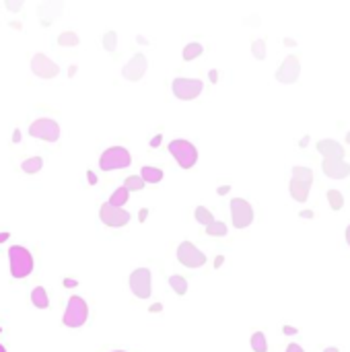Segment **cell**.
Masks as SVG:
<instances>
[{"label": "cell", "instance_id": "1", "mask_svg": "<svg viewBox=\"0 0 350 352\" xmlns=\"http://www.w3.org/2000/svg\"><path fill=\"white\" fill-rule=\"evenodd\" d=\"M9 264H11V276L15 280L27 278L33 272V256L23 245L9 247Z\"/></svg>", "mask_w": 350, "mask_h": 352}, {"label": "cell", "instance_id": "2", "mask_svg": "<svg viewBox=\"0 0 350 352\" xmlns=\"http://www.w3.org/2000/svg\"><path fill=\"white\" fill-rule=\"evenodd\" d=\"M87 319H89V305H87V301L83 297H79V295H72L68 299V305H66L64 317H62V323L66 327L76 329V327H83L87 323Z\"/></svg>", "mask_w": 350, "mask_h": 352}, {"label": "cell", "instance_id": "3", "mask_svg": "<svg viewBox=\"0 0 350 352\" xmlns=\"http://www.w3.org/2000/svg\"><path fill=\"white\" fill-rule=\"evenodd\" d=\"M169 152L173 154V159L178 161V165L182 169H192L198 161V148L190 142V140H184V138H175L167 144Z\"/></svg>", "mask_w": 350, "mask_h": 352}, {"label": "cell", "instance_id": "4", "mask_svg": "<svg viewBox=\"0 0 350 352\" xmlns=\"http://www.w3.org/2000/svg\"><path fill=\"white\" fill-rule=\"evenodd\" d=\"M313 184V171L309 167H293V180H290V196L297 202H305L309 198V190Z\"/></svg>", "mask_w": 350, "mask_h": 352}, {"label": "cell", "instance_id": "5", "mask_svg": "<svg viewBox=\"0 0 350 352\" xmlns=\"http://www.w3.org/2000/svg\"><path fill=\"white\" fill-rule=\"evenodd\" d=\"M132 165V157L128 148L124 146H109L101 152L99 157V167L101 171H115V169H126Z\"/></svg>", "mask_w": 350, "mask_h": 352}, {"label": "cell", "instance_id": "6", "mask_svg": "<svg viewBox=\"0 0 350 352\" xmlns=\"http://www.w3.org/2000/svg\"><path fill=\"white\" fill-rule=\"evenodd\" d=\"M204 89V83L200 79H186V76H178L171 83V91L173 95L182 99V101H192L196 99Z\"/></svg>", "mask_w": 350, "mask_h": 352}, {"label": "cell", "instance_id": "7", "mask_svg": "<svg viewBox=\"0 0 350 352\" xmlns=\"http://www.w3.org/2000/svg\"><path fill=\"white\" fill-rule=\"evenodd\" d=\"M231 221L235 229H247L254 223V208L243 198H231Z\"/></svg>", "mask_w": 350, "mask_h": 352}, {"label": "cell", "instance_id": "8", "mask_svg": "<svg viewBox=\"0 0 350 352\" xmlns=\"http://www.w3.org/2000/svg\"><path fill=\"white\" fill-rule=\"evenodd\" d=\"M130 290L136 299H148L152 295V274L148 268H136L130 274Z\"/></svg>", "mask_w": 350, "mask_h": 352}, {"label": "cell", "instance_id": "9", "mask_svg": "<svg viewBox=\"0 0 350 352\" xmlns=\"http://www.w3.org/2000/svg\"><path fill=\"white\" fill-rule=\"evenodd\" d=\"M29 136L46 140V142H56L60 138V126H58V122H54L50 118H40V120L31 122Z\"/></svg>", "mask_w": 350, "mask_h": 352}, {"label": "cell", "instance_id": "10", "mask_svg": "<svg viewBox=\"0 0 350 352\" xmlns=\"http://www.w3.org/2000/svg\"><path fill=\"white\" fill-rule=\"evenodd\" d=\"M178 260H180V264H184L190 270L202 268L206 264L204 251H200L192 241H182L180 243V247H178Z\"/></svg>", "mask_w": 350, "mask_h": 352}, {"label": "cell", "instance_id": "11", "mask_svg": "<svg viewBox=\"0 0 350 352\" xmlns=\"http://www.w3.org/2000/svg\"><path fill=\"white\" fill-rule=\"evenodd\" d=\"M99 219H101L103 225H107L111 229H120V227H126L130 223V212L124 210V208H118V206H113L109 202H105L99 208Z\"/></svg>", "mask_w": 350, "mask_h": 352}, {"label": "cell", "instance_id": "12", "mask_svg": "<svg viewBox=\"0 0 350 352\" xmlns=\"http://www.w3.org/2000/svg\"><path fill=\"white\" fill-rule=\"evenodd\" d=\"M299 74H301L299 58L297 56H286L282 60V64L278 66V70H276V81L282 83V85H293V83H297Z\"/></svg>", "mask_w": 350, "mask_h": 352}, {"label": "cell", "instance_id": "13", "mask_svg": "<svg viewBox=\"0 0 350 352\" xmlns=\"http://www.w3.org/2000/svg\"><path fill=\"white\" fill-rule=\"evenodd\" d=\"M146 70H148V60H146V56L144 54H134L130 60H128V64L122 68V76L126 79V81H132V83H136V81H140L144 74H146Z\"/></svg>", "mask_w": 350, "mask_h": 352}, {"label": "cell", "instance_id": "14", "mask_svg": "<svg viewBox=\"0 0 350 352\" xmlns=\"http://www.w3.org/2000/svg\"><path fill=\"white\" fill-rule=\"evenodd\" d=\"M31 70H33V74L35 76H40V79H54V76H58V72H60V66L54 62V60H50L48 56H44V54H35L33 58H31Z\"/></svg>", "mask_w": 350, "mask_h": 352}, {"label": "cell", "instance_id": "15", "mask_svg": "<svg viewBox=\"0 0 350 352\" xmlns=\"http://www.w3.org/2000/svg\"><path fill=\"white\" fill-rule=\"evenodd\" d=\"M321 169L332 180H346L350 175V165L344 159H323Z\"/></svg>", "mask_w": 350, "mask_h": 352}, {"label": "cell", "instance_id": "16", "mask_svg": "<svg viewBox=\"0 0 350 352\" xmlns=\"http://www.w3.org/2000/svg\"><path fill=\"white\" fill-rule=\"evenodd\" d=\"M317 152L323 154V159H344V148L340 142L332 140V138H323L315 144Z\"/></svg>", "mask_w": 350, "mask_h": 352}, {"label": "cell", "instance_id": "17", "mask_svg": "<svg viewBox=\"0 0 350 352\" xmlns=\"http://www.w3.org/2000/svg\"><path fill=\"white\" fill-rule=\"evenodd\" d=\"M140 178L144 180V184H159V182H163V169L152 167V165H144L140 171Z\"/></svg>", "mask_w": 350, "mask_h": 352}, {"label": "cell", "instance_id": "18", "mask_svg": "<svg viewBox=\"0 0 350 352\" xmlns=\"http://www.w3.org/2000/svg\"><path fill=\"white\" fill-rule=\"evenodd\" d=\"M31 303L37 307V309H48L50 307V297H48V290L44 286H35L31 290Z\"/></svg>", "mask_w": 350, "mask_h": 352}, {"label": "cell", "instance_id": "19", "mask_svg": "<svg viewBox=\"0 0 350 352\" xmlns=\"http://www.w3.org/2000/svg\"><path fill=\"white\" fill-rule=\"evenodd\" d=\"M56 7H58V3H48V5H42V7L37 9L42 25H52V23H54L56 13H52V9H56Z\"/></svg>", "mask_w": 350, "mask_h": 352}, {"label": "cell", "instance_id": "20", "mask_svg": "<svg viewBox=\"0 0 350 352\" xmlns=\"http://www.w3.org/2000/svg\"><path fill=\"white\" fill-rule=\"evenodd\" d=\"M169 286L173 288L175 295H180V297H184V295L188 292V280H186L184 276H180V274L169 276Z\"/></svg>", "mask_w": 350, "mask_h": 352}, {"label": "cell", "instance_id": "21", "mask_svg": "<svg viewBox=\"0 0 350 352\" xmlns=\"http://www.w3.org/2000/svg\"><path fill=\"white\" fill-rule=\"evenodd\" d=\"M249 344H251V350L254 352H268V340H266V334L264 331H254Z\"/></svg>", "mask_w": 350, "mask_h": 352}, {"label": "cell", "instance_id": "22", "mask_svg": "<svg viewBox=\"0 0 350 352\" xmlns=\"http://www.w3.org/2000/svg\"><path fill=\"white\" fill-rule=\"evenodd\" d=\"M202 52H204V48H202V44H198V42H192V44H188L186 48H184V60L186 62H192V60H196L198 56H202Z\"/></svg>", "mask_w": 350, "mask_h": 352}, {"label": "cell", "instance_id": "23", "mask_svg": "<svg viewBox=\"0 0 350 352\" xmlns=\"http://www.w3.org/2000/svg\"><path fill=\"white\" fill-rule=\"evenodd\" d=\"M144 186L146 184H144V180L140 178V175H128V178L124 180V188L128 192H140Z\"/></svg>", "mask_w": 350, "mask_h": 352}, {"label": "cell", "instance_id": "24", "mask_svg": "<svg viewBox=\"0 0 350 352\" xmlns=\"http://www.w3.org/2000/svg\"><path fill=\"white\" fill-rule=\"evenodd\" d=\"M44 167V159L42 157H31V159H25L23 161V165H21V169L25 171V173H37L40 169Z\"/></svg>", "mask_w": 350, "mask_h": 352}, {"label": "cell", "instance_id": "25", "mask_svg": "<svg viewBox=\"0 0 350 352\" xmlns=\"http://www.w3.org/2000/svg\"><path fill=\"white\" fill-rule=\"evenodd\" d=\"M128 196H130V192H128V190L122 186V188L113 190V194H111V198H109V204H113V206L122 208V206L128 202Z\"/></svg>", "mask_w": 350, "mask_h": 352}, {"label": "cell", "instance_id": "26", "mask_svg": "<svg viewBox=\"0 0 350 352\" xmlns=\"http://www.w3.org/2000/svg\"><path fill=\"white\" fill-rule=\"evenodd\" d=\"M194 217H196V221H198L200 225H204V227H208V225L215 223V217H212V212H210L206 206H198V208L194 210Z\"/></svg>", "mask_w": 350, "mask_h": 352}, {"label": "cell", "instance_id": "27", "mask_svg": "<svg viewBox=\"0 0 350 352\" xmlns=\"http://www.w3.org/2000/svg\"><path fill=\"white\" fill-rule=\"evenodd\" d=\"M229 231H227V225L223 221H215L212 225L206 227V235L208 237H225Z\"/></svg>", "mask_w": 350, "mask_h": 352}, {"label": "cell", "instance_id": "28", "mask_svg": "<svg viewBox=\"0 0 350 352\" xmlns=\"http://www.w3.org/2000/svg\"><path fill=\"white\" fill-rule=\"evenodd\" d=\"M327 202H329L332 210H342V206H344V196H342V192H338V190H327Z\"/></svg>", "mask_w": 350, "mask_h": 352}, {"label": "cell", "instance_id": "29", "mask_svg": "<svg viewBox=\"0 0 350 352\" xmlns=\"http://www.w3.org/2000/svg\"><path fill=\"white\" fill-rule=\"evenodd\" d=\"M79 35L74 33V31H64V33H60V37H58V44L60 46H64V48H72V46H79Z\"/></svg>", "mask_w": 350, "mask_h": 352}, {"label": "cell", "instance_id": "30", "mask_svg": "<svg viewBox=\"0 0 350 352\" xmlns=\"http://www.w3.org/2000/svg\"><path fill=\"white\" fill-rule=\"evenodd\" d=\"M251 54L256 60H264L266 58V40H256L251 44Z\"/></svg>", "mask_w": 350, "mask_h": 352}, {"label": "cell", "instance_id": "31", "mask_svg": "<svg viewBox=\"0 0 350 352\" xmlns=\"http://www.w3.org/2000/svg\"><path fill=\"white\" fill-rule=\"evenodd\" d=\"M115 46H118V33H115V31H107V33L103 35V48H105L107 52H113Z\"/></svg>", "mask_w": 350, "mask_h": 352}, {"label": "cell", "instance_id": "32", "mask_svg": "<svg viewBox=\"0 0 350 352\" xmlns=\"http://www.w3.org/2000/svg\"><path fill=\"white\" fill-rule=\"evenodd\" d=\"M5 7H7L9 11H13V13H17V11H21V9H23V3H11V0H7Z\"/></svg>", "mask_w": 350, "mask_h": 352}, {"label": "cell", "instance_id": "33", "mask_svg": "<svg viewBox=\"0 0 350 352\" xmlns=\"http://www.w3.org/2000/svg\"><path fill=\"white\" fill-rule=\"evenodd\" d=\"M286 352H305V350H303V346H299L297 342H290V344L286 346Z\"/></svg>", "mask_w": 350, "mask_h": 352}, {"label": "cell", "instance_id": "34", "mask_svg": "<svg viewBox=\"0 0 350 352\" xmlns=\"http://www.w3.org/2000/svg\"><path fill=\"white\" fill-rule=\"evenodd\" d=\"M282 331H284L286 336H295V334H297V327H293V325H284V327H282Z\"/></svg>", "mask_w": 350, "mask_h": 352}, {"label": "cell", "instance_id": "35", "mask_svg": "<svg viewBox=\"0 0 350 352\" xmlns=\"http://www.w3.org/2000/svg\"><path fill=\"white\" fill-rule=\"evenodd\" d=\"M87 178H89V184H91V186H95V184H97V175H95L93 171H89V173H87Z\"/></svg>", "mask_w": 350, "mask_h": 352}, {"label": "cell", "instance_id": "36", "mask_svg": "<svg viewBox=\"0 0 350 352\" xmlns=\"http://www.w3.org/2000/svg\"><path fill=\"white\" fill-rule=\"evenodd\" d=\"M146 217H148V208H142V210H140V214H138L140 223H144V221H146Z\"/></svg>", "mask_w": 350, "mask_h": 352}, {"label": "cell", "instance_id": "37", "mask_svg": "<svg viewBox=\"0 0 350 352\" xmlns=\"http://www.w3.org/2000/svg\"><path fill=\"white\" fill-rule=\"evenodd\" d=\"M208 76H210V81H212V83H219V72H217V70H210V72H208Z\"/></svg>", "mask_w": 350, "mask_h": 352}, {"label": "cell", "instance_id": "38", "mask_svg": "<svg viewBox=\"0 0 350 352\" xmlns=\"http://www.w3.org/2000/svg\"><path fill=\"white\" fill-rule=\"evenodd\" d=\"M161 138H163V136H161V134H157V136L150 140V146H159V144H161Z\"/></svg>", "mask_w": 350, "mask_h": 352}, {"label": "cell", "instance_id": "39", "mask_svg": "<svg viewBox=\"0 0 350 352\" xmlns=\"http://www.w3.org/2000/svg\"><path fill=\"white\" fill-rule=\"evenodd\" d=\"M74 284H76L74 278H66V280H64V286H66V288H70V286H74Z\"/></svg>", "mask_w": 350, "mask_h": 352}, {"label": "cell", "instance_id": "40", "mask_svg": "<svg viewBox=\"0 0 350 352\" xmlns=\"http://www.w3.org/2000/svg\"><path fill=\"white\" fill-rule=\"evenodd\" d=\"M161 309H163V305H161V303H154V305H150V311H152V313H159Z\"/></svg>", "mask_w": 350, "mask_h": 352}, {"label": "cell", "instance_id": "41", "mask_svg": "<svg viewBox=\"0 0 350 352\" xmlns=\"http://www.w3.org/2000/svg\"><path fill=\"white\" fill-rule=\"evenodd\" d=\"M299 214H301L303 219H311V217H313V212H311V210H303V212H299Z\"/></svg>", "mask_w": 350, "mask_h": 352}, {"label": "cell", "instance_id": "42", "mask_svg": "<svg viewBox=\"0 0 350 352\" xmlns=\"http://www.w3.org/2000/svg\"><path fill=\"white\" fill-rule=\"evenodd\" d=\"M323 352H340V348L338 346H327V348H323Z\"/></svg>", "mask_w": 350, "mask_h": 352}, {"label": "cell", "instance_id": "43", "mask_svg": "<svg viewBox=\"0 0 350 352\" xmlns=\"http://www.w3.org/2000/svg\"><path fill=\"white\" fill-rule=\"evenodd\" d=\"M219 194H221V196L229 194V186H223V188H219Z\"/></svg>", "mask_w": 350, "mask_h": 352}, {"label": "cell", "instance_id": "44", "mask_svg": "<svg viewBox=\"0 0 350 352\" xmlns=\"http://www.w3.org/2000/svg\"><path fill=\"white\" fill-rule=\"evenodd\" d=\"M223 260H225V258H223V256H219V258L215 260V268H221V264H223Z\"/></svg>", "mask_w": 350, "mask_h": 352}, {"label": "cell", "instance_id": "45", "mask_svg": "<svg viewBox=\"0 0 350 352\" xmlns=\"http://www.w3.org/2000/svg\"><path fill=\"white\" fill-rule=\"evenodd\" d=\"M346 243H348V245H350V225H348V227H346Z\"/></svg>", "mask_w": 350, "mask_h": 352}, {"label": "cell", "instance_id": "46", "mask_svg": "<svg viewBox=\"0 0 350 352\" xmlns=\"http://www.w3.org/2000/svg\"><path fill=\"white\" fill-rule=\"evenodd\" d=\"M346 142H348V144H350V132H348V134H346Z\"/></svg>", "mask_w": 350, "mask_h": 352}, {"label": "cell", "instance_id": "47", "mask_svg": "<svg viewBox=\"0 0 350 352\" xmlns=\"http://www.w3.org/2000/svg\"><path fill=\"white\" fill-rule=\"evenodd\" d=\"M0 352H7V350H5V346H3V344H0Z\"/></svg>", "mask_w": 350, "mask_h": 352}, {"label": "cell", "instance_id": "48", "mask_svg": "<svg viewBox=\"0 0 350 352\" xmlns=\"http://www.w3.org/2000/svg\"><path fill=\"white\" fill-rule=\"evenodd\" d=\"M111 352H126V350H111Z\"/></svg>", "mask_w": 350, "mask_h": 352}, {"label": "cell", "instance_id": "49", "mask_svg": "<svg viewBox=\"0 0 350 352\" xmlns=\"http://www.w3.org/2000/svg\"><path fill=\"white\" fill-rule=\"evenodd\" d=\"M0 331H3V329H0Z\"/></svg>", "mask_w": 350, "mask_h": 352}]
</instances>
